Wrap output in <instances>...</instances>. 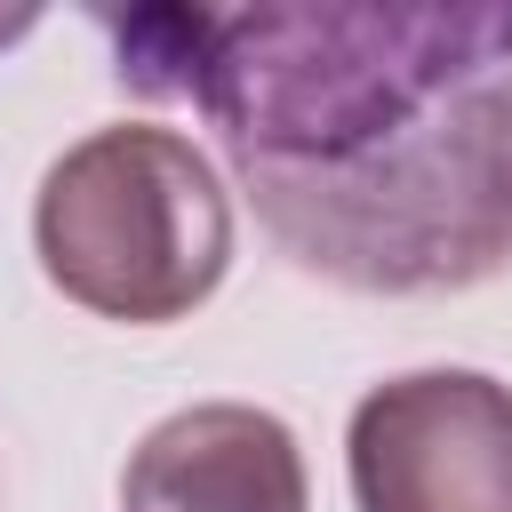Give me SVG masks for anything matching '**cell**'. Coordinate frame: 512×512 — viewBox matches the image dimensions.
<instances>
[{
    "label": "cell",
    "mask_w": 512,
    "mask_h": 512,
    "mask_svg": "<svg viewBox=\"0 0 512 512\" xmlns=\"http://www.w3.org/2000/svg\"><path fill=\"white\" fill-rule=\"evenodd\" d=\"M120 512H312L304 448L272 408L248 400L176 408L136 440Z\"/></svg>",
    "instance_id": "277c9868"
},
{
    "label": "cell",
    "mask_w": 512,
    "mask_h": 512,
    "mask_svg": "<svg viewBox=\"0 0 512 512\" xmlns=\"http://www.w3.org/2000/svg\"><path fill=\"white\" fill-rule=\"evenodd\" d=\"M32 248L80 312L160 328L216 296L232 264V200L192 136L120 120L40 176Z\"/></svg>",
    "instance_id": "7a4b0ae2"
},
{
    "label": "cell",
    "mask_w": 512,
    "mask_h": 512,
    "mask_svg": "<svg viewBox=\"0 0 512 512\" xmlns=\"http://www.w3.org/2000/svg\"><path fill=\"white\" fill-rule=\"evenodd\" d=\"M360 512H512V384L416 368L352 408L344 440Z\"/></svg>",
    "instance_id": "3957f363"
},
{
    "label": "cell",
    "mask_w": 512,
    "mask_h": 512,
    "mask_svg": "<svg viewBox=\"0 0 512 512\" xmlns=\"http://www.w3.org/2000/svg\"><path fill=\"white\" fill-rule=\"evenodd\" d=\"M120 80L192 104L264 232L360 296L512 264V0H256L104 16Z\"/></svg>",
    "instance_id": "6da1fadb"
}]
</instances>
